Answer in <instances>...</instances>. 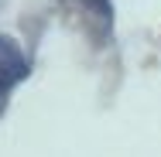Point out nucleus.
<instances>
[{
    "instance_id": "f03ea898",
    "label": "nucleus",
    "mask_w": 161,
    "mask_h": 157,
    "mask_svg": "<svg viewBox=\"0 0 161 157\" xmlns=\"http://www.w3.org/2000/svg\"><path fill=\"white\" fill-rule=\"evenodd\" d=\"M17 48H14V41H7L3 34H0V65H7V62H14L17 55H14Z\"/></svg>"
},
{
    "instance_id": "f257e3e1",
    "label": "nucleus",
    "mask_w": 161,
    "mask_h": 157,
    "mask_svg": "<svg viewBox=\"0 0 161 157\" xmlns=\"http://www.w3.org/2000/svg\"><path fill=\"white\" fill-rule=\"evenodd\" d=\"M24 72H28V68H24V62H17V58H14V62H7L3 68H0V92H3L10 82H17Z\"/></svg>"
}]
</instances>
